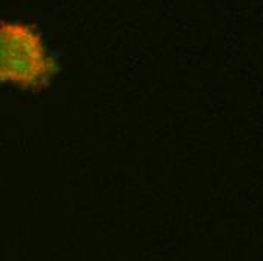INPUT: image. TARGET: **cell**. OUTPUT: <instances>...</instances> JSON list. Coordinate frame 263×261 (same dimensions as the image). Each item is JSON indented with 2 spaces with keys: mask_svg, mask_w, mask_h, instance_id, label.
<instances>
[{
  "mask_svg": "<svg viewBox=\"0 0 263 261\" xmlns=\"http://www.w3.org/2000/svg\"><path fill=\"white\" fill-rule=\"evenodd\" d=\"M56 73V59L36 27L0 20V83L38 91L46 88Z\"/></svg>",
  "mask_w": 263,
  "mask_h": 261,
  "instance_id": "cell-1",
  "label": "cell"
}]
</instances>
